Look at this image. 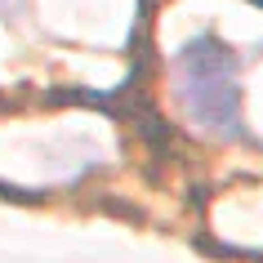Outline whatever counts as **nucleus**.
<instances>
[{
    "label": "nucleus",
    "mask_w": 263,
    "mask_h": 263,
    "mask_svg": "<svg viewBox=\"0 0 263 263\" xmlns=\"http://www.w3.org/2000/svg\"><path fill=\"white\" fill-rule=\"evenodd\" d=\"M179 103L205 134L236 139L241 134V89H236V58L219 36H196L183 45L174 63Z\"/></svg>",
    "instance_id": "1"
}]
</instances>
